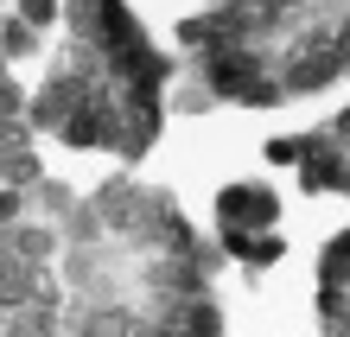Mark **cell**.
Instances as JSON below:
<instances>
[{"label":"cell","mask_w":350,"mask_h":337,"mask_svg":"<svg viewBox=\"0 0 350 337\" xmlns=\"http://www.w3.org/2000/svg\"><path fill=\"white\" fill-rule=\"evenodd\" d=\"M261 7H274V13H280V7H299V0H261Z\"/></svg>","instance_id":"cell-4"},{"label":"cell","mask_w":350,"mask_h":337,"mask_svg":"<svg viewBox=\"0 0 350 337\" xmlns=\"http://www.w3.org/2000/svg\"><path fill=\"white\" fill-rule=\"evenodd\" d=\"M223 210H230V217H242V223H261V217H274V204H267V198H255L249 185H236V191L223 198Z\"/></svg>","instance_id":"cell-1"},{"label":"cell","mask_w":350,"mask_h":337,"mask_svg":"<svg viewBox=\"0 0 350 337\" xmlns=\"http://www.w3.org/2000/svg\"><path fill=\"white\" fill-rule=\"evenodd\" d=\"M51 19V0H26V26H45Z\"/></svg>","instance_id":"cell-3"},{"label":"cell","mask_w":350,"mask_h":337,"mask_svg":"<svg viewBox=\"0 0 350 337\" xmlns=\"http://www.w3.org/2000/svg\"><path fill=\"white\" fill-rule=\"evenodd\" d=\"M7 51H32V26H19V19H13V26H7Z\"/></svg>","instance_id":"cell-2"}]
</instances>
